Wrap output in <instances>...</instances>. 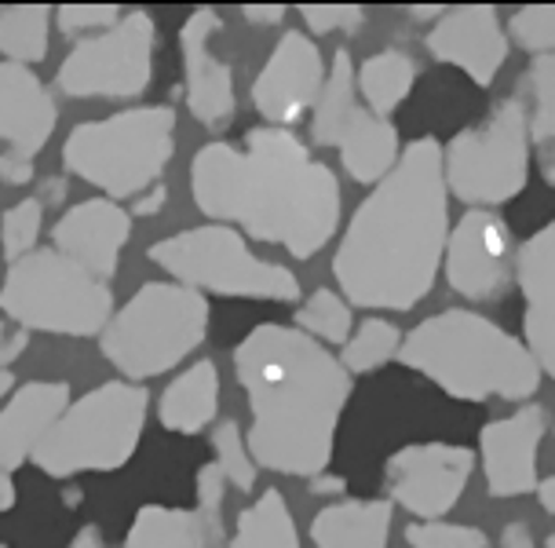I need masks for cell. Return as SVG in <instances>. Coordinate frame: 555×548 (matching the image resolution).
Listing matches in <instances>:
<instances>
[{
	"mask_svg": "<svg viewBox=\"0 0 555 548\" xmlns=\"http://www.w3.org/2000/svg\"><path fill=\"white\" fill-rule=\"evenodd\" d=\"M402 347V333L391 318H365L362 326H354V333L347 336L344 352H340V366L347 373H376L380 366H388L391 358H399Z\"/></svg>",
	"mask_w": 555,
	"mask_h": 548,
	"instance_id": "cell-30",
	"label": "cell"
},
{
	"mask_svg": "<svg viewBox=\"0 0 555 548\" xmlns=\"http://www.w3.org/2000/svg\"><path fill=\"white\" fill-rule=\"evenodd\" d=\"M227 548H304L282 490H263L256 505L237 512L234 537Z\"/></svg>",
	"mask_w": 555,
	"mask_h": 548,
	"instance_id": "cell-27",
	"label": "cell"
},
{
	"mask_svg": "<svg viewBox=\"0 0 555 548\" xmlns=\"http://www.w3.org/2000/svg\"><path fill=\"white\" fill-rule=\"evenodd\" d=\"M128 238H132V216L111 197H88V202L69 205L52 227V242L59 253L81 264L99 282L117 275Z\"/></svg>",
	"mask_w": 555,
	"mask_h": 548,
	"instance_id": "cell-19",
	"label": "cell"
},
{
	"mask_svg": "<svg viewBox=\"0 0 555 548\" xmlns=\"http://www.w3.org/2000/svg\"><path fill=\"white\" fill-rule=\"evenodd\" d=\"M194 205L216 224H237L256 242L311 260L340 224V179L307 154L289 128H253L245 151L205 143L191 165Z\"/></svg>",
	"mask_w": 555,
	"mask_h": 548,
	"instance_id": "cell-2",
	"label": "cell"
},
{
	"mask_svg": "<svg viewBox=\"0 0 555 548\" xmlns=\"http://www.w3.org/2000/svg\"><path fill=\"white\" fill-rule=\"evenodd\" d=\"M242 15L249 18V23H256V26H274V23H282V18H285V8L282 4H267V8L249 4V8H242Z\"/></svg>",
	"mask_w": 555,
	"mask_h": 548,
	"instance_id": "cell-42",
	"label": "cell"
},
{
	"mask_svg": "<svg viewBox=\"0 0 555 548\" xmlns=\"http://www.w3.org/2000/svg\"><path fill=\"white\" fill-rule=\"evenodd\" d=\"M296 329L307 336H314L319 344H347V336L354 333L351 326V304L333 289H314L311 296L296 311Z\"/></svg>",
	"mask_w": 555,
	"mask_h": 548,
	"instance_id": "cell-31",
	"label": "cell"
},
{
	"mask_svg": "<svg viewBox=\"0 0 555 548\" xmlns=\"http://www.w3.org/2000/svg\"><path fill=\"white\" fill-rule=\"evenodd\" d=\"M26 347H29V329L15 322H0V370H8Z\"/></svg>",
	"mask_w": 555,
	"mask_h": 548,
	"instance_id": "cell-39",
	"label": "cell"
},
{
	"mask_svg": "<svg viewBox=\"0 0 555 548\" xmlns=\"http://www.w3.org/2000/svg\"><path fill=\"white\" fill-rule=\"evenodd\" d=\"M538 501H541L544 512L555 515V475H548V480L538 483Z\"/></svg>",
	"mask_w": 555,
	"mask_h": 548,
	"instance_id": "cell-44",
	"label": "cell"
},
{
	"mask_svg": "<svg viewBox=\"0 0 555 548\" xmlns=\"http://www.w3.org/2000/svg\"><path fill=\"white\" fill-rule=\"evenodd\" d=\"M501 548H538V537L527 523H508L501 531Z\"/></svg>",
	"mask_w": 555,
	"mask_h": 548,
	"instance_id": "cell-41",
	"label": "cell"
},
{
	"mask_svg": "<svg viewBox=\"0 0 555 548\" xmlns=\"http://www.w3.org/2000/svg\"><path fill=\"white\" fill-rule=\"evenodd\" d=\"M143 384L106 381L66 406L44 443L37 446L34 461L55 480H69L77 472H117L135 457L146 424Z\"/></svg>",
	"mask_w": 555,
	"mask_h": 548,
	"instance_id": "cell-7",
	"label": "cell"
},
{
	"mask_svg": "<svg viewBox=\"0 0 555 548\" xmlns=\"http://www.w3.org/2000/svg\"><path fill=\"white\" fill-rule=\"evenodd\" d=\"M234 373L253 410V461L282 475H322L351 398L340 358L300 329L263 322L234 347Z\"/></svg>",
	"mask_w": 555,
	"mask_h": 548,
	"instance_id": "cell-3",
	"label": "cell"
},
{
	"mask_svg": "<svg viewBox=\"0 0 555 548\" xmlns=\"http://www.w3.org/2000/svg\"><path fill=\"white\" fill-rule=\"evenodd\" d=\"M44 227V202L41 197H23L0 219V245H4L8 260H23L37 248V238H41Z\"/></svg>",
	"mask_w": 555,
	"mask_h": 548,
	"instance_id": "cell-32",
	"label": "cell"
},
{
	"mask_svg": "<svg viewBox=\"0 0 555 548\" xmlns=\"http://www.w3.org/2000/svg\"><path fill=\"white\" fill-rule=\"evenodd\" d=\"M125 548H208L197 512L143 505L125 534Z\"/></svg>",
	"mask_w": 555,
	"mask_h": 548,
	"instance_id": "cell-28",
	"label": "cell"
},
{
	"mask_svg": "<svg viewBox=\"0 0 555 548\" xmlns=\"http://www.w3.org/2000/svg\"><path fill=\"white\" fill-rule=\"evenodd\" d=\"M66 548H106L103 545V534H99V526H81V531H77L74 537H69V545Z\"/></svg>",
	"mask_w": 555,
	"mask_h": 548,
	"instance_id": "cell-43",
	"label": "cell"
},
{
	"mask_svg": "<svg viewBox=\"0 0 555 548\" xmlns=\"http://www.w3.org/2000/svg\"><path fill=\"white\" fill-rule=\"evenodd\" d=\"M410 548H490L479 526L472 523H446V520H416L405 526Z\"/></svg>",
	"mask_w": 555,
	"mask_h": 548,
	"instance_id": "cell-35",
	"label": "cell"
},
{
	"mask_svg": "<svg viewBox=\"0 0 555 548\" xmlns=\"http://www.w3.org/2000/svg\"><path fill=\"white\" fill-rule=\"evenodd\" d=\"M69 406L66 381H29L0 410V472L34 461L37 446Z\"/></svg>",
	"mask_w": 555,
	"mask_h": 548,
	"instance_id": "cell-22",
	"label": "cell"
},
{
	"mask_svg": "<svg viewBox=\"0 0 555 548\" xmlns=\"http://www.w3.org/2000/svg\"><path fill=\"white\" fill-rule=\"evenodd\" d=\"M121 8L114 4H63L55 8V23L63 34H85V29H111L121 23Z\"/></svg>",
	"mask_w": 555,
	"mask_h": 548,
	"instance_id": "cell-37",
	"label": "cell"
},
{
	"mask_svg": "<svg viewBox=\"0 0 555 548\" xmlns=\"http://www.w3.org/2000/svg\"><path fill=\"white\" fill-rule=\"evenodd\" d=\"M0 179L12 187H23L34 179V162H26V157H15V154H0Z\"/></svg>",
	"mask_w": 555,
	"mask_h": 548,
	"instance_id": "cell-40",
	"label": "cell"
},
{
	"mask_svg": "<svg viewBox=\"0 0 555 548\" xmlns=\"http://www.w3.org/2000/svg\"><path fill=\"white\" fill-rule=\"evenodd\" d=\"M325 85V63L319 44L300 29L285 34L271 59L263 63L260 77L253 85V103L256 110L271 122L274 128H285L300 122L307 110H314Z\"/></svg>",
	"mask_w": 555,
	"mask_h": 548,
	"instance_id": "cell-15",
	"label": "cell"
},
{
	"mask_svg": "<svg viewBox=\"0 0 555 548\" xmlns=\"http://www.w3.org/2000/svg\"><path fill=\"white\" fill-rule=\"evenodd\" d=\"M208 333V301L180 282H146L99 336L111 366L128 381L162 377L183 362Z\"/></svg>",
	"mask_w": 555,
	"mask_h": 548,
	"instance_id": "cell-6",
	"label": "cell"
},
{
	"mask_svg": "<svg viewBox=\"0 0 555 548\" xmlns=\"http://www.w3.org/2000/svg\"><path fill=\"white\" fill-rule=\"evenodd\" d=\"M154 18L135 8L121 23L74 44L59 66V88L74 99H132L151 85L154 74Z\"/></svg>",
	"mask_w": 555,
	"mask_h": 548,
	"instance_id": "cell-12",
	"label": "cell"
},
{
	"mask_svg": "<svg viewBox=\"0 0 555 548\" xmlns=\"http://www.w3.org/2000/svg\"><path fill=\"white\" fill-rule=\"evenodd\" d=\"M519 103L527 110L530 151L538 154L541 176L555 187V55L530 59Z\"/></svg>",
	"mask_w": 555,
	"mask_h": 548,
	"instance_id": "cell-25",
	"label": "cell"
},
{
	"mask_svg": "<svg viewBox=\"0 0 555 548\" xmlns=\"http://www.w3.org/2000/svg\"><path fill=\"white\" fill-rule=\"evenodd\" d=\"M399 362L461 403H486V398L522 403L541 384V366L519 336L461 307L413 326L402 336Z\"/></svg>",
	"mask_w": 555,
	"mask_h": 548,
	"instance_id": "cell-4",
	"label": "cell"
},
{
	"mask_svg": "<svg viewBox=\"0 0 555 548\" xmlns=\"http://www.w3.org/2000/svg\"><path fill=\"white\" fill-rule=\"evenodd\" d=\"M515 282L522 289V333L533 362L555 381V219L522 242L515 256Z\"/></svg>",
	"mask_w": 555,
	"mask_h": 548,
	"instance_id": "cell-20",
	"label": "cell"
},
{
	"mask_svg": "<svg viewBox=\"0 0 555 548\" xmlns=\"http://www.w3.org/2000/svg\"><path fill=\"white\" fill-rule=\"evenodd\" d=\"M450 242L442 143L413 139L373 194L354 208L336 245L333 275L347 304L410 311L431 293Z\"/></svg>",
	"mask_w": 555,
	"mask_h": 548,
	"instance_id": "cell-1",
	"label": "cell"
},
{
	"mask_svg": "<svg viewBox=\"0 0 555 548\" xmlns=\"http://www.w3.org/2000/svg\"><path fill=\"white\" fill-rule=\"evenodd\" d=\"M548 432V410L522 403L512 417H498L482 428L479 450L490 497L538 494V446Z\"/></svg>",
	"mask_w": 555,
	"mask_h": 548,
	"instance_id": "cell-16",
	"label": "cell"
},
{
	"mask_svg": "<svg viewBox=\"0 0 555 548\" xmlns=\"http://www.w3.org/2000/svg\"><path fill=\"white\" fill-rule=\"evenodd\" d=\"M530 132L519 95L501 99L482 125L464 128L442 146L446 191L468 205H501L527 191Z\"/></svg>",
	"mask_w": 555,
	"mask_h": 548,
	"instance_id": "cell-10",
	"label": "cell"
},
{
	"mask_svg": "<svg viewBox=\"0 0 555 548\" xmlns=\"http://www.w3.org/2000/svg\"><path fill=\"white\" fill-rule=\"evenodd\" d=\"M151 264L186 289H205L242 301H300V282L289 267L260 260L249 242L227 224H205L151 245Z\"/></svg>",
	"mask_w": 555,
	"mask_h": 548,
	"instance_id": "cell-9",
	"label": "cell"
},
{
	"mask_svg": "<svg viewBox=\"0 0 555 548\" xmlns=\"http://www.w3.org/2000/svg\"><path fill=\"white\" fill-rule=\"evenodd\" d=\"M176 154V110L132 106L103 122L77 125L63 143V165L103 194L139 197L162 179Z\"/></svg>",
	"mask_w": 555,
	"mask_h": 548,
	"instance_id": "cell-5",
	"label": "cell"
},
{
	"mask_svg": "<svg viewBox=\"0 0 555 548\" xmlns=\"http://www.w3.org/2000/svg\"><path fill=\"white\" fill-rule=\"evenodd\" d=\"M59 110L41 77L23 63H0V143L34 162L55 132Z\"/></svg>",
	"mask_w": 555,
	"mask_h": 548,
	"instance_id": "cell-21",
	"label": "cell"
},
{
	"mask_svg": "<svg viewBox=\"0 0 555 548\" xmlns=\"http://www.w3.org/2000/svg\"><path fill=\"white\" fill-rule=\"evenodd\" d=\"M515 242L508 224L490 208H472L446 242V278L468 301H501L515 285Z\"/></svg>",
	"mask_w": 555,
	"mask_h": 548,
	"instance_id": "cell-14",
	"label": "cell"
},
{
	"mask_svg": "<svg viewBox=\"0 0 555 548\" xmlns=\"http://www.w3.org/2000/svg\"><path fill=\"white\" fill-rule=\"evenodd\" d=\"M446 8H410V15H416V18H431V15H442Z\"/></svg>",
	"mask_w": 555,
	"mask_h": 548,
	"instance_id": "cell-47",
	"label": "cell"
},
{
	"mask_svg": "<svg viewBox=\"0 0 555 548\" xmlns=\"http://www.w3.org/2000/svg\"><path fill=\"white\" fill-rule=\"evenodd\" d=\"M223 494H227V475L220 464H202L197 468V523L205 531L208 548L223 545Z\"/></svg>",
	"mask_w": 555,
	"mask_h": 548,
	"instance_id": "cell-36",
	"label": "cell"
},
{
	"mask_svg": "<svg viewBox=\"0 0 555 548\" xmlns=\"http://www.w3.org/2000/svg\"><path fill=\"white\" fill-rule=\"evenodd\" d=\"M216 406H220V373L212 362H194L165 387L157 417L168 432L197 435L216 421Z\"/></svg>",
	"mask_w": 555,
	"mask_h": 548,
	"instance_id": "cell-24",
	"label": "cell"
},
{
	"mask_svg": "<svg viewBox=\"0 0 555 548\" xmlns=\"http://www.w3.org/2000/svg\"><path fill=\"white\" fill-rule=\"evenodd\" d=\"M0 311L23 329L63 336H103L114 318V293L59 248H34L8 264Z\"/></svg>",
	"mask_w": 555,
	"mask_h": 548,
	"instance_id": "cell-8",
	"label": "cell"
},
{
	"mask_svg": "<svg viewBox=\"0 0 555 548\" xmlns=\"http://www.w3.org/2000/svg\"><path fill=\"white\" fill-rule=\"evenodd\" d=\"M15 508V483H12V472H0V512Z\"/></svg>",
	"mask_w": 555,
	"mask_h": 548,
	"instance_id": "cell-45",
	"label": "cell"
},
{
	"mask_svg": "<svg viewBox=\"0 0 555 548\" xmlns=\"http://www.w3.org/2000/svg\"><path fill=\"white\" fill-rule=\"evenodd\" d=\"M311 136L319 146H336L347 176L359 183H380L399 165V128L359 103L351 55L336 52L314 103Z\"/></svg>",
	"mask_w": 555,
	"mask_h": 548,
	"instance_id": "cell-11",
	"label": "cell"
},
{
	"mask_svg": "<svg viewBox=\"0 0 555 548\" xmlns=\"http://www.w3.org/2000/svg\"><path fill=\"white\" fill-rule=\"evenodd\" d=\"M391 515V501L376 497L325 505L311 523V541L319 548H388Z\"/></svg>",
	"mask_w": 555,
	"mask_h": 548,
	"instance_id": "cell-23",
	"label": "cell"
},
{
	"mask_svg": "<svg viewBox=\"0 0 555 548\" xmlns=\"http://www.w3.org/2000/svg\"><path fill=\"white\" fill-rule=\"evenodd\" d=\"M428 52L439 63L464 69L479 88H490L501 74L504 59L512 52L508 29H504L498 8L490 4H461L446 8L428 29Z\"/></svg>",
	"mask_w": 555,
	"mask_h": 548,
	"instance_id": "cell-17",
	"label": "cell"
},
{
	"mask_svg": "<svg viewBox=\"0 0 555 548\" xmlns=\"http://www.w3.org/2000/svg\"><path fill=\"white\" fill-rule=\"evenodd\" d=\"M0 548H8V545H0Z\"/></svg>",
	"mask_w": 555,
	"mask_h": 548,
	"instance_id": "cell-49",
	"label": "cell"
},
{
	"mask_svg": "<svg viewBox=\"0 0 555 548\" xmlns=\"http://www.w3.org/2000/svg\"><path fill=\"white\" fill-rule=\"evenodd\" d=\"M416 85V63L405 52H376L354 69V88L376 117H391Z\"/></svg>",
	"mask_w": 555,
	"mask_h": 548,
	"instance_id": "cell-26",
	"label": "cell"
},
{
	"mask_svg": "<svg viewBox=\"0 0 555 548\" xmlns=\"http://www.w3.org/2000/svg\"><path fill=\"white\" fill-rule=\"evenodd\" d=\"M220 15L212 8H194L180 26V59H183V95L191 114L205 128L220 132L231 125L237 95H234V74L223 59L208 52L212 37L220 34Z\"/></svg>",
	"mask_w": 555,
	"mask_h": 548,
	"instance_id": "cell-18",
	"label": "cell"
},
{
	"mask_svg": "<svg viewBox=\"0 0 555 548\" xmlns=\"http://www.w3.org/2000/svg\"><path fill=\"white\" fill-rule=\"evenodd\" d=\"M15 387V377H12V370H0V403L8 398V392Z\"/></svg>",
	"mask_w": 555,
	"mask_h": 548,
	"instance_id": "cell-46",
	"label": "cell"
},
{
	"mask_svg": "<svg viewBox=\"0 0 555 548\" xmlns=\"http://www.w3.org/2000/svg\"><path fill=\"white\" fill-rule=\"evenodd\" d=\"M48 4H0V55L8 63H41L48 55V26H52Z\"/></svg>",
	"mask_w": 555,
	"mask_h": 548,
	"instance_id": "cell-29",
	"label": "cell"
},
{
	"mask_svg": "<svg viewBox=\"0 0 555 548\" xmlns=\"http://www.w3.org/2000/svg\"><path fill=\"white\" fill-rule=\"evenodd\" d=\"M508 41H515L522 52L555 55V4H527L508 18Z\"/></svg>",
	"mask_w": 555,
	"mask_h": 548,
	"instance_id": "cell-34",
	"label": "cell"
},
{
	"mask_svg": "<svg viewBox=\"0 0 555 548\" xmlns=\"http://www.w3.org/2000/svg\"><path fill=\"white\" fill-rule=\"evenodd\" d=\"M544 548H555V531L548 534V541H544Z\"/></svg>",
	"mask_w": 555,
	"mask_h": 548,
	"instance_id": "cell-48",
	"label": "cell"
},
{
	"mask_svg": "<svg viewBox=\"0 0 555 548\" xmlns=\"http://www.w3.org/2000/svg\"><path fill=\"white\" fill-rule=\"evenodd\" d=\"M300 15H304L307 29H314V34L359 29L365 23V8H359V4H304Z\"/></svg>",
	"mask_w": 555,
	"mask_h": 548,
	"instance_id": "cell-38",
	"label": "cell"
},
{
	"mask_svg": "<svg viewBox=\"0 0 555 548\" xmlns=\"http://www.w3.org/2000/svg\"><path fill=\"white\" fill-rule=\"evenodd\" d=\"M475 472V454L453 443H413L402 446L384 464V486L391 501L421 520H439L453 512Z\"/></svg>",
	"mask_w": 555,
	"mask_h": 548,
	"instance_id": "cell-13",
	"label": "cell"
},
{
	"mask_svg": "<svg viewBox=\"0 0 555 548\" xmlns=\"http://www.w3.org/2000/svg\"><path fill=\"white\" fill-rule=\"evenodd\" d=\"M212 454H216V464H220V472L227 475V483L249 494L253 486H256V461H253V454H249V443H245L242 428H237L234 421H220V424H216Z\"/></svg>",
	"mask_w": 555,
	"mask_h": 548,
	"instance_id": "cell-33",
	"label": "cell"
}]
</instances>
